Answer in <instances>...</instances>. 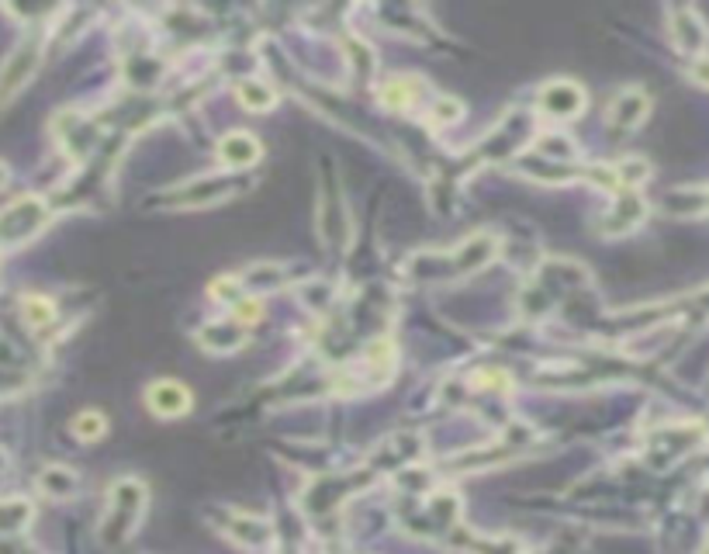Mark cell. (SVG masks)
<instances>
[{"label": "cell", "mask_w": 709, "mask_h": 554, "mask_svg": "<svg viewBox=\"0 0 709 554\" xmlns=\"http://www.w3.org/2000/svg\"><path fill=\"white\" fill-rule=\"evenodd\" d=\"M32 59H35V55H32V49H21V53L15 55V63H7V70L0 74V97H4L7 91H15V87H18L21 76L32 70Z\"/></svg>", "instance_id": "obj_1"}, {"label": "cell", "mask_w": 709, "mask_h": 554, "mask_svg": "<svg viewBox=\"0 0 709 554\" xmlns=\"http://www.w3.org/2000/svg\"><path fill=\"white\" fill-rule=\"evenodd\" d=\"M4 184H7V170L0 166V187H4Z\"/></svg>", "instance_id": "obj_4"}, {"label": "cell", "mask_w": 709, "mask_h": 554, "mask_svg": "<svg viewBox=\"0 0 709 554\" xmlns=\"http://www.w3.org/2000/svg\"><path fill=\"white\" fill-rule=\"evenodd\" d=\"M101 430H104V420H101L97 412H84V416H80V420L74 423V433H76V437H84V440L97 437Z\"/></svg>", "instance_id": "obj_2"}, {"label": "cell", "mask_w": 709, "mask_h": 554, "mask_svg": "<svg viewBox=\"0 0 709 554\" xmlns=\"http://www.w3.org/2000/svg\"><path fill=\"white\" fill-rule=\"evenodd\" d=\"M25 312H28V319H32V322H45V319L53 315V309H49V302H42V298H28Z\"/></svg>", "instance_id": "obj_3"}]
</instances>
